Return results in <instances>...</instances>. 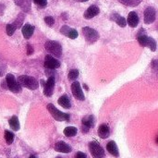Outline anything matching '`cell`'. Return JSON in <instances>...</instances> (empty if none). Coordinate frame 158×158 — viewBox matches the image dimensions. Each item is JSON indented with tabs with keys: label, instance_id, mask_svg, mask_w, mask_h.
<instances>
[{
	"label": "cell",
	"instance_id": "cell-11",
	"mask_svg": "<svg viewBox=\"0 0 158 158\" xmlns=\"http://www.w3.org/2000/svg\"><path fill=\"white\" fill-rule=\"evenodd\" d=\"M54 88H55V78L53 76H50L45 82L44 88V94L47 97L52 96L54 93Z\"/></svg>",
	"mask_w": 158,
	"mask_h": 158
},
{
	"label": "cell",
	"instance_id": "cell-17",
	"mask_svg": "<svg viewBox=\"0 0 158 158\" xmlns=\"http://www.w3.org/2000/svg\"><path fill=\"white\" fill-rule=\"evenodd\" d=\"M34 29H35V28H34V26H32V25H31V24H29V23L25 24V25L22 27V29H21V31H22L23 37H24L25 39H29V38H31V35L33 34Z\"/></svg>",
	"mask_w": 158,
	"mask_h": 158
},
{
	"label": "cell",
	"instance_id": "cell-10",
	"mask_svg": "<svg viewBox=\"0 0 158 158\" xmlns=\"http://www.w3.org/2000/svg\"><path fill=\"white\" fill-rule=\"evenodd\" d=\"M156 9L153 6H148L144 10V23L151 24L156 20Z\"/></svg>",
	"mask_w": 158,
	"mask_h": 158
},
{
	"label": "cell",
	"instance_id": "cell-7",
	"mask_svg": "<svg viewBox=\"0 0 158 158\" xmlns=\"http://www.w3.org/2000/svg\"><path fill=\"white\" fill-rule=\"evenodd\" d=\"M90 153L92 154L94 158H104L105 157V151L102 146L96 142H91L89 143Z\"/></svg>",
	"mask_w": 158,
	"mask_h": 158
},
{
	"label": "cell",
	"instance_id": "cell-23",
	"mask_svg": "<svg viewBox=\"0 0 158 158\" xmlns=\"http://www.w3.org/2000/svg\"><path fill=\"white\" fill-rule=\"evenodd\" d=\"M9 126L10 128L14 131H18L19 130V118L14 116L9 119Z\"/></svg>",
	"mask_w": 158,
	"mask_h": 158
},
{
	"label": "cell",
	"instance_id": "cell-32",
	"mask_svg": "<svg viewBox=\"0 0 158 158\" xmlns=\"http://www.w3.org/2000/svg\"><path fill=\"white\" fill-rule=\"evenodd\" d=\"M75 158H87V156L84 153H82V152H78L75 155Z\"/></svg>",
	"mask_w": 158,
	"mask_h": 158
},
{
	"label": "cell",
	"instance_id": "cell-16",
	"mask_svg": "<svg viewBox=\"0 0 158 158\" xmlns=\"http://www.w3.org/2000/svg\"><path fill=\"white\" fill-rule=\"evenodd\" d=\"M17 6H19L24 12H30L31 8V0H14Z\"/></svg>",
	"mask_w": 158,
	"mask_h": 158
},
{
	"label": "cell",
	"instance_id": "cell-1",
	"mask_svg": "<svg viewBox=\"0 0 158 158\" xmlns=\"http://www.w3.org/2000/svg\"><path fill=\"white\" fill-rule=\"evenodd\" d=\"M18 81L21 86H23L27 89H30V90H36L39 87L37 80L33 77H30V76H26V75L19 76L18 79Z\"/></svg>",
	"mask_w": 158,
	"mask_h": 158
},
{
	"label": "cell",
	"instance_id": "cell-4",
	"mask_svg": "<svg viewBox=\"0 0 158 158\" xmlns=\"http://www.w3.org/2000/svg\"><path fill=\"white\" fill-rule=\"evenodd\" d=\"M82 33L83 36L88 44H94L99 39V33L96 30L90 28V27H84L82 28Z\"/></svg>",
	"mask_w": 158,
	"mask_h": 158
},
{
	"label": "cell",
	"instance_id": "cell-22",
	"mask_svg": "<svg viewBox=\"0 0 158 158\" xmlns=\"http://www.w3.org/2000/svg\"><path fill=\"white\" fill-rule=\"evenodd\" d=\"M57 102H58V104H59L62 107H64V108H66V109H69V108L71 107L70 100H69V96H68L67 94H64V95H62L61 97H59V99H58Z\"/></svg>",
	"mask_w": 158,
	"mask_h": 158
},
{
	"label": "cell",
	"instance_id": "cell-30",
	"mask_svg": "<svg viewBox=\"0 0 158 158\" xmlns=\"http://www.w3.org/2000/svg\"><path fill=\"white\" fill-rule=\"evenodd\" d=\"M44 22H45L49 27H52V26L55 24V19H54V18H53V17H51V16H47V17H45V18H44Z\"/></svg>",
	"mask_w": 158,
	"mask_h": 158
},
{
	"label": "cell",
	"instance_id": "cell-21",
	"mask_svg": "<svg viewBox=\"0 0 158 158\" xmlns=\"http://www.w3.org/2000/svg\"><path fill=\"white\" fill-rule=\"evenodd\" d=\"M82 126H85L89 129L94 127V124H95V119H94V117L92 116V115H89V116H85L83 118H82Z\"/></svg>",
	"mask_w": 158,
	"mask_h": 158
},
{
	"label": "cell",
	"instance_id": "cell-31",
	"mask_svg": "<svg viewBox=\"0 0 158 158\" xmlns=\"http://www.w3.org/2000/svg\"><path fill=\"white\" fill-rule=\"evenodd\" d=\"M33 2L40 7H45L47 5V0H33Z\"/></svg>",
	"mask_w": 158,
	"mask_h": 158
},
{
	"label": "cell",
	"instance_id": "cell-36",
	"mask_svg": "<svg viewBox=\"0 0 158 158\" xmlns=\"http://www.w3.org/2000/svg\"><path fill=\"white\" fill-rule=\"evenodd\" d=\"M74 1H77V2H87L88 0H74Z\"/></svg>",
	"mask_w": 158,
	"mask_h": 158
},
{
	"label": "cell",
	"instance_id": "cell-39",
	"mask_svg": "<svg viewBox=\"0 0 158 158\" xmlns=\"http://www.w3.org/2000/svg\"><path fill=\"white\" fill-rule=\"evenodd\" d=\"M56 158H60V157H56Z\"/></svg>",
	"mask_w": 158,
	"mask_h": 158
},
{
	"label": "cell",
	"instance_id": "cell-12",
	"mask_svg": "<svg viewBox=\"0 0 158 158\" xmlns=\"http://www.w3.org/2000/svg\"><path fill=\"white\" fill-rule=\"evenodd\" d=\"M60 32L63 35H65V36H67V37H69L70 39H76L78 37V35H79L78 31L75 29H72V28H70V27H69L67 25L62 26V28L60 29Z\"/></svg>",
	"mask_w": 158,
	"mask_h": 158
},
{
	"label": "cell",
	"instance_id": "cell-9",
	"mask_svg": "<svg viewBox=\"0 0 158 158\" xmlns=\"http://www.w3.org/2000/svg\"><path fill=\"white\" fill-rule=\"evenodd\" d=\"M44 67L47 69H56L60 67V63L54 56L47 55L44 58Z\"/></svg>",
	"mask_w": 158,
	"mask_h": 158
},
{
	"label": "cell",
	"instance_id": "cell-28",
	"mask_svg": "<svg viewBox=\"0 0 158 158\" xmlns=\"http://www.w3.org/2000/svg\"><path fill=\"white\" fill-rule=\"evenodd\" d=\"M16 30H17V27H16L13 23L7 24L6 27V34H7L8 36L13 35Z\"/></svg>",
	"mask_w": 158,
	"mask_h": 158
},
{
	"label": "cell",
	"instance_id": "cell-2",
	"mask_svg": "<svg viewBox=\"0 0 158 158\" xmlns=\"http://www.w3.org/2000/svg\"><path fill=\"white\" fill-rule=\"evenodd\" d=\"M45 46V50L50 53L51 55L56 56V57H60L62 55V47L61 44L56 41H47L44 44Z\"/></svg>",
	"mask_w": 158,
	"mask_h": 158
},
{
	"label": "cell",
	"instance_id": "cell-3",
	"mask_svg": "<svg viewBox=\"0 0 158 158\" xmlns=\"http://www.w3.org/2000/svg\"><path fill=\"white\" fill-rule=\"evenodd\" d=\"M47 109L56 120H57V121H69V118H70L69 115L59 111L56 107H55L54 105L48 104Z\"/></svg>",
	"mask_w": 158,
	"mask_h": 158
},
{
	"label": "cell",
	"instance_id": "cell-26",
	"mask_svg": "<svg viewBox=\"0 0 158 158\" xmlns=\"http://www.w3.org/2000/svg\"><path fill=\"white\" fill-rule=\"evenodd\" d=\"M24 18H25V15H24L23 13H19V14L18 15L16 20H15L14 23H13V24L17 27V29L21 28V25H22V22H23V20H24Z\"/></svg>",
	"mask_w": 158,
	"mask_h": 158
},
{
	"label": "cell",
	"instance_id": "cell-35",
	"mask_svg": "<svg viewBox=\"0 0 158 158\" xmlns=\"http://www.w3.org/2000/svg\"><path fill=\"white\" fill-rule=\"evenodd\" d=\"M154 63H155V64H156V65H154V68H155V69H158V61H155Z\"/></svg>",
	"mask_w": 158,
	"mask_h": 158
},
{
	"label": "cell",
	"instance_id": "cell-6",
	"mask_svg": "<svg viewBox=\"0 0 158 158\" xmlns=\"http://www.w3.org/2000/svg\"><path fill=\"white\" fill-rule=\"evenodd\" d=\"M6 82L7 85V88L12 92V93H19L21 91V85L19 83V81H17L16 78L14 77V75L12 74H6Z\"/></svg>",
	"mask_w": 158,
	"mask_h": 158
},
{
	"label": "cell",
	"instance_id": "cell-24",
	"mask_svg": "<svg viewBox=\"0 0 158 158\" xmlns=\"http://www.w3.org/2000/svg\"><path fill=\"white\" fill-rule=\"evenodd\" d=\"M63 132H64L65 136H67V137H73L77 134L78 130L75 127H67Z\"/></svg>",
	"mask_w": 158,
	"mask_h": 158
},
{
	"label": "cell",
	"instance_id": "cell-19",
	"mask_svg": "<svg viewBox=\"0 0 158 158\" xmlns=\"http://www.w3.org/2000/svg\"><path fill=\"white\" fill-rule=\"evenodd\" d=\"M106 149H107V151H108V153H109L110 155H112V156H115V157H118V156H119L118 148L117 143H116L114 141H110V142L107 143Z\"/></svg>",
	"mask_w": 158,
	"mask_h": 158
},
{
	"label": "cell",
	"instance_id": "cell-27",
	"mask_svg": "<svg viewBox=\"0 0 158 158\" xmlns=\"http://www.w3.org/2000/svg\"><path fill=\"white\" fill-rule=\"evenodd\" d=\"M5 140L7 144H11L14 141V134L9 131H5Z\"/></svg>",
	"mask_w": 158,
	"mask_h": 158
},
{
	"label": "cell",
	"instance_id": "cell-37",
	"mask_svg": "<svg viewBox=\"0 0 158 158\" xmlns=\"http://www.w3.org/2000/svg\"><path fill=\"white\" fill-rule=\"evenodd\" d=\"M29 158H37V157H35L34 156H30V157H29Z\"/></svg>",
	"mask_w": 158,
	"mask_h": 158
},
{
	"label": "cell",
	"instance_id": "cell-25",
	"mask_svg": "<svg viewBox=\"0 0 158 158\" xmlns=\"http://www.w3.org/2000/svg\"><path fill=\"white\" fill-rule=\"evenodd\" d=\"M142 1L143 0H118V2L127 6H137L142 3Z\"/></svg>",
	"mask_w": 158,
	"mask_h": 158
},
{
	"label": "cell",
	"instance_id": "cell-34",
	"mask_svg": "<svg viewBox=\"0 0 158 158\" xmlns=\"http://www.w3.org/2000/svg\"><path fill=\"white\" fill-rule=\"evenodd\" d=\"M45 82H46V81H44V80H41V84H42V86H43V87H44V85H45Z\"/></svg>",
	"mask_w": 158,
	"mask_h": 158
},
{
	"label": "cell",
	"instance_id": "cell-8",
	"mask_svg": "<svg viewBox=\"0 0 158 158\" xmlns=\"http://www.w3.org/2000/svg\"><path fill=\"white\" fill-rule=\"evenodd\" d=\"M71 92H72V94L74 95V97L78 100H81V101H83L85 99V96H84V94L81 88V84L80 82L78 81H74L72 84H71Z\"/></svg>",
	"mask_w": 158,
	"mask_h": 158
},
{
	"label": "cell",
	"instance_id": "cell-13",
	"mask_svg": "<svg viewBox=\"0 0 158 158\" xmlns=\"http://www.w3.org/2000/svg\"><path fill=\"white\" fill-rule=\"evenodd\" d=\"M100 12V9L97 6L95 5H92L91 6H89L87 8V10L84 12V15L83 17L86 19H91L93 18H94L95 16H97Z\"/></svg>",
	"mask_w": 158,
	"mask_h": 158
},
{
	"label": "cell",
	"instance_id": "cell-38",
	"mask_svg": "<svg viewBox=\"0 0 158 158\" xmlns=\"http://www.w3.org/2000/svg\"><path fill=\"white\" fill-rule=\"evenodd\" d=\"M156 143H157V144H158V137H157V138H156Z\"/></svg>",
	"mask_w": 158,
	"mask_h": 158
},
{
	"label": "cell",
	"instance_id": "cell-20",
	"mask_svg": "<svg viewBox=\"0 0 158 158\" xmlns=\"http://www.w3.org/2000/svg\"><path fill=\"white\" fill-rule=\"evenodd\" d=\"M110 18H111V19L114 20L118 26H120V27H122V28L126 27V25H127V20L125 19V18H123L122 16L118 15V13H113V14L111 15Z\"/></svg>",
	"mask_w": 158,
	"mask_h": 158
},
{
	"label": "cell",
	"instance_id": "cell-33",
	"mask_svg": "<svg viewBox=\"0 0 158 158\" xmlns=\"http://www.w3.org/2000/svg\"><path fill=\"white\" fill-rule=\"evenodd\" d=\"M33 53V48L31 44L27 45V55H31Z\"/></svg>",
	"mask_w": 158,
	"mask_h": 158
},
{
	"label": "cell",
	"instance_id": "cell-15",
	"mask_svg": "<svg viewBox=\"0 0 158 158\" xmlns=\"http://www.w3.org/2000/svg\"><path fill=\"white\" fill-rule=\"evenodd\" d=\"M139 21H140L139 16L135 11H131V12L129 13L128 19H127V23L129 24V26H131V28H135V27L138 26Z\"/></svg>",
	"mask_w": 158,
	"mask_h": 158
},
{
	"label": "cell",
	"instance_id": "cell-5",
	"mask_svg": "<svg viewBox=\"0 0 158 158\" xmlns=\"http://www.w3.org/2000/svg\"><path fill=\"white\" fill-rule=\"evenodd\" d=\"M138 43L143 47H149L151 51L156 50V42L155 39L146 36L145 34H139L138 35Z\"/></svg>",
	"mask_w": 158,
	"mask_h": 158
},
{
	"label": "cell",
	"instance_id": "cell-29",
	"mask_svg": "<svg viewBox=\"0 0 158 158\" xmlns=\"http://www.w3.org/2000/svg\"><path fill=\"white\" fill-rule=\"evenodd\" d=\"M79 76V71L77 69H71L69 72V75H68V78L69 81H74L78 78Z\"/></svg>",
	"mask_w": 158,
	"mask_h": 158
},
{
	"label": "cell",
	"instance_id": "cell-14",
	"mask_svg": "<svg viewBox=\"0 0 158 158\" xmlns=\"http://www.w3.org/2000/svg\"><path fill=\"white\" fill-rule=\"evenodd\" d=\"M55 150L58 153L69 154L72 151V148L68 143H66L64 142H57L55 144Z\"/></svg>",
	"mask_w": 158,
	"mask_h": 158
},
{
	"label": "cell",
	"instance_id": "cell-18",
	"mask_svg": "<svg viewBox=\"0 0 158 158\" xmlns=\"http://www.w3.org/2000/svg\"><path fill=\"white\" fill-rule=\"evenodd\" d=\"M98 135L102 139L108 138L109 135H110V129H109L108 125H106V124L100 125L99 126V129H98Z\"/></svg>",
	"mask_w": 158,
	"mask_h": 158
}]
</instances>
